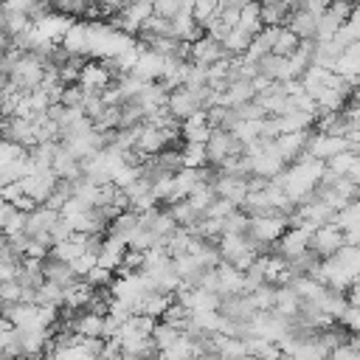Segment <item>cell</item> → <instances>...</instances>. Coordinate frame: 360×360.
<instances>
[{
    "mask_svg": "<svg viewBox=\"0 0 360 360\" xmlns=\"http://www.w3.org/2000/svg\"><path fill=\"white\" fill-rule=\"evenodd\" d=\"M309 135H312V129H295V132H281V135L273 138V141H276L281 158H284L287 163H292V160H298L301 155H307Z\"/></svg>",
    "mask_w": 360,
    "mask_h": 360,
    "instance_id": "cell-3",
    "label": "cell"
},
{
    "mask_svg": "<svg viewBox=\"0 0 360 360\" xmlns=\"http://www.w3.org/2000/svg\"><path fill=\"white\" fill-rule=\"evenodd\" d=\"M127 242L124 239H115V236H104V242H101V248H98V264L101 267H110V270H115L118 273V267L124 264V256H127Z\"/></svg>",
    "mask_w": 360,
    "mask_h": 360,
    "instance_id": "cell-5",
    "label": "cell"
},
{
    "mask_svg": "<svg viewBox=\"0 0 360 360\" xmlns=\"http://www.w3.org/2000/svg\"><path fill=\"white\" fill-rule=\"evenodd\" d=\"M318 17H321V11H312V8H304V6H298V8H292L290 14H287V28H292L301 39H315V34H318Z\"/></svg>",
    "mask_w": 360,
    "mask_h": 360,
    "instance_id": "cell-4",
    "label": "cell"
},
{
    "mask_svg": "<svg viewBox=\"0 0 360 360\" xmlns=\"http://www.w3.org/2000/svg\"><path fill=\"white\" fill-rule=\"evenodd\" d=\"M186 6H191V3H186V0H152L155 14H163V17H174Z\"/></svg>",
    "mask_w": 360,
    "mask_h": 360,
    "instance_id": "cell-7",
    "label": "cell"
},
{
    "mask_svg": "<svg viewBox=\"0 0 360 360\" xmlns=\"http://www.w3.org/2000/svg\"><path fill=\"white\" fill-rule=\"evenodd\" d=\"M180 152H183V166H205L208 163V155H205V143L202 141H183Z\"/></svg>",
    "mask_w": 360,
    "mask_h": 360,
    "instance_id": "cell-6",
    "label": "cell"
},
{
    "mask_svg": "<svg viewBox=\"0 0 360 360\" xmlns=\"http://www.w3.org/2000/svg\"><path fill=\"white\" fill-rule=\"evenodd\" d=\"M343 149H349L346 135L321 132V129H315V132L309 135V143H307V155H309V158H318V160H329V158H335V155L343 152Z\"/></svg>",
    "mask_w": 360,
    "mask_h": 360,
    "instance_id": "cell-2",
    "label": "cell"
},
{
    "mask_svg": "<svg viewBox=\"0 0 360 360\" xmlns=\"http://www.w3.org/2000/svg\"><path fill=\"white\" fill-rule=\"evenodd\" d=\"M343 245H346V233H343V228H338L335 222L318 225V228L312 231V236H309V250H315L321 259L335 256Z\"/></svg>",
    "mask_w": 360,
    "mask_h": 360,
    "instance_id": "cell-1",
    "label": "cell"
}]
</instances>
